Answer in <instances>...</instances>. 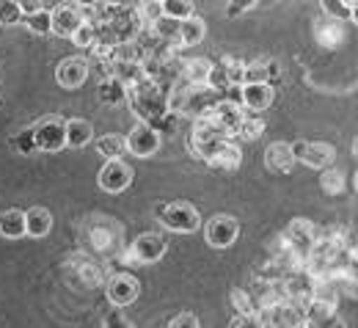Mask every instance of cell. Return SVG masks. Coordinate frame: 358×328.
<instances>
[{"label":"cell","instance_id":"1","mask_svg":"<svg viewBox=\"0 0 358 328\" xmlns=\"http://www.w3.org/2000/svg\"><path fill=\"white\" fill-rule=\"evenodd\" d=\"M127 99L143 124H155L160 116L169 113V86H160L155 80H143L133 86L127 92Z\"/></svg>","mask_w":358,"mask_h":328},{"label":"cell","instance_id":"2","mask_svg":"<svg viewBox=\"0 0 358 328\" xmlns=\"http://www.w3.org/2000/svg\"><path fill=\"white\" fill-rule=\"evenodd\" d=\"M155 215H157V221H160L166 229L179 232V234H190L201 227V215H199V210H196L193 204H187V201L160 204Z\"/></svg>","mask_w":358,"mask_h":328},{"label":"cell","instance_id":"3","mask_svg":"<svg viewBox=\"0 0 358 328\" xmlns=\"http://www.w3.org/2000/svg\"><path fill=\"white\" fill-rule=\"evenodd\" d=\"M190 152H196L207 166L224 169V171H234V169H240V163H243V152H240V146H234L231 141L190 143Z\"/></svg>","mask_w":358,"mask_h":328},{"label":"cell","instance_id":"4","mask_svg":"<svg viewBox=\"0 0 358 328\" xmlns=\"http://www.w3.org/2000/svg\"><path fill=\"white\" fill-rule=\"evenodd\" d=\"M31 133H34V143H36L39 152H58V149L66 146L64 119H58V116H45V119H39V122L31 127Z\"/></svg>","mask_w":358,"mask_h":328},{"label":"cell","instance_id":"5","mask_svg":"<svg viewBox=\"0 0 358 328\" xmlns=\"http://www.w3.org/2000/svg\"><path fill=\"white\" fill-rule=\"evenodd\" d=\"M292 155L295 160H303L306 166L312 169H334V160H336V149L325 141H301V143H292Z\"/></svg>","mask_w":358,"mask_h":328},{"label":"cell","instance_id":"6","mask_svg":"<svg viewBox=\"0 0 358 328\" xmlns=\"http://www.w3.org/2000/svg\"><path fill=\"white\" fill-rule=\"evenodd\" d=\"M237 237H240V224L231 215H215L204 227V240L213 248H229L237 243Z\"/></svg>","mask_w":358,"mask_h":328},{"label":"cell","instance_id":"7","mask_svg":"<svg viewBox=\"0 0 358 328\" xmlns=\"http://www.w3.org/2000/svg\"><path fill=\"white\" fill-rule=\"evenodd\" d=\"M80 6L78 3H61L50 8V34L61 39H72V34L80 28Z\"/></svg>","mask_w":358,"mask_h":328},{"label":"cell","instance_id":"8","mask_svg":"<svg viewBox=\"0 0 358 328\" xmlns=\"http://www.w3.org/2000/svg\"><path fill=\"white\" fill-rule=\"evenodd\" d=\"M96 183L102 190L108 193H122L133 185V169L124 163V160H108L102 169H99V177Z\"/></svg>","mask_w":358,"mask_h":328},{"label":"cell","instance_id":"9","mask_svg":"<svg viewBox=\"0 0 358 328\" xmlns=\"http://www.w3.org/2000/svg\"><path fill=\"white\" fill-rule=\"evenodd\" d=\"M130 254H133L135 265H152V262H160L163 254H166V240L155 232H143L138 234L130 245Z\"/></svg>","mask_w":358,"mask_h":328},{"label":"cell","instance_id":"10","mask_svg":"<svg viewBox=\"0 0 358 328\" xmlns=\"http://www.w3.org/2000/svg\"><path fill=\"white\" fill-rule=\"evenodd\" d=\"M89 69L91 66L86 58L72 55V58H64L55 66V80H58L61 89H80L86 83V78H89Z\"/></svg>","mask_w":358,"mask_h":328},{"label":"cell","instance_id":"11","mask_svg":"<svg viewBox=\"0 0 358 328\" xmlns=\"http://www.w3.org/2000/svg\"><path fill=\"white\" fill-rule=\"evenodd\" d=\"M138 292H141V281L135 279L133 273H116L108 281V301L113 306H119V309L130 306L138 298Z\"/></svg>","mask_w":358,"mask_h":328},{"label":"cell","instance_id":"12","mask_svg":"<svg viewBox=\"0 0 358 328\" xmlns=\"http://www.w3.org/2000/svg\"><path fill=\"white\" fill-rule=\"evenodd\" d=\"M124 141H127V152H133L135 157H149L160 149V136L143 122H138L130 136H124Z\"/></svg>","mask_w":358,"mask_h":328},{"label":"cell","instance_id":"13","mask_svg":"<svg viewBox=\"0 0 358 328\" xmlns=\"http://www.w3.org/2000/svg\"><path fill=\"white\" fill-rule=\"evenodd\" d=\"M213 119L218 122V127H221L226 136L231 138V136H237V127L243 124L245 110H243V105H237V102L218 99V102H215V108H213Z\"/></svg>","mask_w":358,"mask_h":328},{"label":"cell","instance_id":"14","mask_svg":"<svg viewBox=\"0 0 358 328\" xmlns=\"http://www.w3.org/2000/svg\"><path fill=\"white\" fill-rule=\"evenodd\" d=\"M317 227H314L312 221H306V218H292L289 221V227H287V232H284V240L295 248V251H301V254H306L309 248H312V243L317 240Z\"/></svg>","mask_w":358,"mask_h":328},{"label":"cell","instance_id":"15","mask_svg":"<svg viewBox=\"0 0 358 328\" xmlns=\"http://www.w3.org/2000/svg\"><path fill=\"white\" fill-rule=\"evenodd\" d=\"M213 69V61L210 58H182L179 64V80L187 83V86H207V75Z\"/></svg>","mask_w":358,"mask_h":328},{"label":"cell","instance_id":"16","mask_svg":"<svg viewBox=\"0 0 358 328\" xmlns=\"http://www.w3.org/2000/svg\"><path fill=\"white\" fill-rule=\"evenodd\" d=\"M265 160H268V169L275 171V174H287V171H292V166L298 163L295 155H292V143H287V141L270 143L268 152H265Z\"/></svg>","mask_w":358,"mask_h":328},{"label":"cell","instance_id":"17","mask_svg":"<svg viewBox=\"0 0 358 328\" xmlns=\"http://www.w3.org/2000/svg\"><path fill=\"white\" fill-rule=\"evenodd\" d=\"M273 102V86L270 83H257V86H240V105L248 110H265Z\"/></svg>","mask_w":358,"mask_h":328},{"label":"cell","instance_id":"18","mask_svg":"<svg viewBox=\"0 0 358 328\" xmlns=\"http://www.w3.org/2000/svg\"><path fill=\"white\" fill-rule=\"evenodd\" d=\"M64 136H66V146L83 149L94 138V127H91V122H86V119H66L64 122Z\"/></svg>","mask_w":358,"mask_h":328},{"label":"cell","instance_id":"19","mask_svg":"<svg viewBox=\"0 0 358 328\" xmlns=\"http://www.w3.org/2000/svg\"><path fill=\"white\" fill-rule=\"evenodd\" d=\"M52 229V215L45 207H31L25 210V234L31 237H45Z\"/></svg>","mask_w":358,"mask_h":328},{"label":"cell","instance_id":"20","mask_svg":"<svg viewBox=\"0 0 358 328\" xmlns=\"http://www.w3.org/2000/svg\"><path fill=\"white\" fill-rule=\"evenodd\" d=\"M96 152L105 157V160H122L127 155V141L119 133H105L96 138Z\"/></svg>","mask_w":358,"mask_h":328},{"label":"cell","instance_id":"21","mask_svg":"<svg viewBox=\"0 0 358 328\" xmlns=\"http://www.w3.org/2000/svg\"><path fill=\"white\" fill-rule=\"evenodd\" d=\"M204 34H207V25H204V20H199V17H190V20H185V22H179V47L185 50V47H196L201 39H204Z\"/></svg>","mask_w":358,"mask_h":328},{"label":"cell","instance_id":"22","mask_svg":"<svg viewBox=\"0 0 358 328\" xmlns=\"http://www.w3.org/2000/svg\"><path fill=\"white\" fill-rule=\"evenodd\" d=\"M275 64L270 61H251L245 64V72H243V86H257V83H270V78H275Z\"/></svg>","mask_w":358,"mask_h":328},{"label":"cell","instance_id":"23","mask_svg":"<svg viewBox=\"0 0 358 328\" xmlns=\"http://www.w3.org/2000/svg\"><path fill=\"white\" fill-rule=\"evenodd\" d=\"M0 234L8 240H17L25 234V213L22 210H6L0 213Z\"/></svg>","mask_w":358,"mask_h":328},{"label":"cell","instance_id":"24","mask_svg":"<svg viewBox=\"0 0 358 328\" xmlns=\"http://www.w3.org/2000/svg\"><path fill=\"white\" fill-rule=\"evenodd\" d=\"M96 94L105 105H122L127 99V89L116 80V78H102L99 86H96Z\"/></svg>","mask_w":358,"mask_h":328},{"label":"cell","instance_id":"25","mask_svg":"<svg viewBox=\"0 0 358 328\" xmlns=\"http://www.w3.org/2000/svg\"><path fill=\"white\" fill-rule=\"evenodd\" d=\"M135 17L143 28H152L160 17H163V3L160 0H143V3H135Z\"/></svg>","mask_w":358,"mask_h":328},{"label":"cell","instance_id":"26","mask_svg":"<svg viewBox=\"0 0 358 328\" xmlns=\"http://www.w3.org/2000/svg\"><path fill=\"white\" fill-rule=\"evenodd\" d=\"M163 17H171L177 22H185V20L196 17V6L190 0H166L163 3Z\"/></svg>","mask_w":358,"mask_h":328},{"label":"cell","instance_id":"27","mask_svg":"<svg viewBox=\"0 0 358 328\" xmlns=\"http://www.w3.org/2000/svg\"><path fill=\"white\" fill-rule=\"evenodd\" d=\"M110 61H122V64H143L146 61V52L135 42H122V45L113 47V58Z\"/></svg>","mask_w":358,"mask_h":328},{"label":"cell","instance_id":"28","mask_svg":"<svg viewBox=\"0 0 358 328\" xmlns=\"http://www.w3.org/2000/svg\"><path fill=\"white\" fill-rule=\"evenodd\" d=\"M152 31H155V36L160 39V42H171V45H179V22L177 20H171V17H160L155 25H152Z\"/></svg>","mask_w":358,"mask_h":328},{"label":"cell","instance_id":"29","mask_svg":"<svg viewBox=\"0 0 358 328\" xmlns=\"http://www.w3.org/2000/svg\"><path fill=\"white\" fill-rule=\"evenodd\" d=\"M218 66L226 72V80H229V86H240L243 83V72H245V61H240V58H231V55H226L218 61Z\"/></svg>","mask_w":358,"mask_h":328},{"label":"cell","instance_id":"30","mask_svg":"<svg viewBox=\"0 0 358 328\" xmlns=\"http://www.w3.org/2000/svg\"><path fill=\"white\" fill-rule=\"evenodd\" d=\"M317 39H320V45L325 47H339L345 42V28L339 22H328V25H322L317 31Z\"/></svg>","mask_w":358,"mask_h":328},{"label":"cell","instance_id":"31","mask_svg":"<svg viewBox=\"0 0 358 328\" xmlns=\"http://www.w3.org/2000/svg\"><path fill=\"white\" fill-rule=\"evenodd\" d=\"M320 185H322L325 193L336 196V193H345L348 183H345V174H342V171H336V169H325L322 177H320Z\"/></svg>","mask_w":358,"mask_h":328},{"label":"cell","instance_id":"32","mask_svg":"<svg viewBox=\"0 0 358 328\" xmlns=\"http://www.w3.org/2000/svg\"><path fill=\"white\" fill-rule=\"evenodd\" d=\"M229 304L237 315H254V301H251V292L248 290H231L229 292Z\"/></svg>","mask_w":358,"mask_h":328},{"label":"cell","instance_id":"33","mask_svg":"<svg viewBox=\"0 0 358 328\" xmlns=\"http://www.w3.org/2000/svg\"><path fill=\"white\" fill-rule=\"evenodd\" d=\"M262 133H265V122L259 116H245L243 124L237 127V136L243 141H257Z\"/></svg>","mask_w":358,"mask_h":328},{"label":"cell","instance_id":"34","mask_svg":"<svg viewBox=\"0 0 358 328\" xmlns=\"http://www.w3.org/2000/svg\"><path fill=\"white\" fill-rule=\"evenodd\" d=\"M149 127H152V130H155V133H157L160 138H166V136H177V130H179V116L169 110L166 116H160V119H157L155 124H149Z\"/></svg>","mask_w":358,"mask_h":328},{"label":"cell","instance_id":"35","mask_svg":"<svg viewBox=\"0 0 358 328\" xmlns=\"http://www.w3.org/2000/svg\"><path fill=\"white\" fill-rule=\"evenodd\" d=\"M96 36H99V28H96V25L80 22V28L72 34V42H75L78 47H83V50H89V47L96 42Z\"/></svg>","mask_w":358,"mask_h":328},{"label":"cell","instance_id":"36","mask_svg":"<svg viewBox=\"0 0 358 328\" xmlns=\"http://www.w3.org/2000/svg\"><path fill=\"white\" fill-rule=\"evenodd\" d=\"M22 20V11H20V3L14 0H0V25H17Z\"/></svg>","mask_w":358,"mask_h":328},{"label":"cell","instance_id":"37","mask_svg":"<svg viewBox=\"0 0 358 328\" xmlns=\"http://www.w3.org/2000/svg\"><path fill=\"white\" fill-rule=\"evenodd\" d=\"M22 20L34 34H39V36L50 34V8H42L39 14H31V17H22Z\"/></svg>","mask_w":358,"mask_h":328},{"label":"cell","instance_id":"38","mask_svg":"<svg viewBox=\"0 0 358 328\" xmlns=\"http://www.w3.org/2000/svg\"><path fill=\"white\" fill-rule=\"evenodd\" d=\"M14 146H17L22 155H31V152H36V143H34V133H31V127H28V130H22V133L14 138Z\"/></svg>","mask_w":358,"mask_h":328},{"label":"cell","instance_id":"39","mask_svg":"<svg viewBox=\"0 0 358 328\" xmlns=\"http://www.w3.org/2000/svg\"><path fill=\"white\" fill-rule=\"evenodd\" d=\"M229 328H262V320H259V315L254 312V315H237Z\"/></svg>","mask_w":358,"mask_h":328},{"label":"cell","instance_id":"40","mask_svg":"<svg viewBox=\"0 0 358 328\" xmlns=\"http://www.w3.org/2000/svg\"><path fill=\"white\" fill-rule=\"evenodd\" d=\"M169 328H201V326H199V318H196V315L182 312V315H177V318L169 323Z\"/></svg>","mask_w":358,"mask_h":328},{"label":"cell","instance_id":"41","mask_svg":"<svg viewBox=\"0 0 358 328\" xmlns=\"http://www.w3.org/2000/svg\"><path fill=\"white\" fill-rule=\"evenodd\" d=\"M251 6H254V3H248V0H245V3H229V8H226V14H229V17H234V14H240V11H245V8H251Z\"/></svg>","mask_w":358,"mask_h":328}]
</instances>
